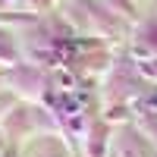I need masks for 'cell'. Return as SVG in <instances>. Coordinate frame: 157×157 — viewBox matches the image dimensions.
Masks as SVG:
<instances>
[]
</instances>
